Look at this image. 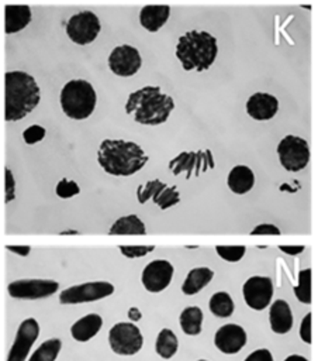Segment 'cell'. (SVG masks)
Segmentation results:
<instances>
[{
  "mask_svg": "<svg viewBox=\"0 0 318 361\" xmlns=\"http://www.w3.org/2000/svg\"><path fill=\"white\" fill-rule=\"evenodd\" d=\"M149 161L144 148L128 140L106 138L97 149L100 168L113 176H131L139 172Z\"/></svg>",
  "mask_w": 318,
  "mask_h": 361,
  "instance_id": "cell-1",
  "label": "cell"
},
{
  "mask_svg": "<svg viewBox=\"0 0 318 361\" xmlns=\"http://www.w3.org/2000/svg\"><path fill=\"white\" fill-rule=\"evenodd\" d=\"M174 100L160 86L146 85L131 92L125 102V113L142 126H160L174 110Z\"/></svg>",
  "mask_w": 318,
  "mask_h": 361,
  "instance_id": "cell-2",
  "label": "cell"
},
{
  "mask_svg": "<svg viewBox=\"0 0 318 361\" xmlns=\"http://www.w3.org/2000/svg\"><path fill=\"white\" fill-rule=\"evenodd\" d=\"M41 102V90L32 75L24 71L4 73V120L25 118Z\"/></svg>",
  "mask_w": 318,
  "mask_h": 361,
  "instance_id": "cell-3",
  "label": "cell"
},
{
  "mask_svg": "<svg viewBox=\"0 0 318 361\" xmlns=\"http://www.w3.org/2000/svg\"><path fill=\"white\" fill-rule=\"evenodd\" d=\"M174 56L186 72H205L218 56V41L204 30L186 31L177 38Z\"/></svg>",
  "mask_w": 318,
  "mask_h": 361,
  "instance_id": "cell-4",
  "label": "cell"
},
{
  "mask_svg": "<svg viewBox=\"0 0 318 361\" xmlns=\"http://www.w3.org/2000/svg\"><path fill=\"white\" fill-rule=\"evenodd\" d=\"M61 109L72 120L89 118L97 104V93L86 79H70L59 93Z\"/></svg>",
  "mask_w": 318,
  "mask_h": 361,
  "instance_id": "cell-5",
  "label": "cell"
},
{
  "mask_svg": "<svg viewBox=\"0 0 318 361\" xmlns=\"http://www.w3.org/2000/svg\"><path fill=\"white\" fill-rule=\"evenodd\" d=\"M280 165L288 172H300L310 162V145L307 140L288 134L283 137L276 148Z\"/></svg>",
  "mask_w": 318,
  "mask_h": 361,
  "instance_id": "cell-6",
  "label": "cell"
},
{
  "mask_svg": "<svg viewBox=\"0 0 318 361\" xmlns=\"http://www.w3.org/2000/svg\"><path fill=\"white\" fill-rule=\"evenodd\" d=\"M101 31V23L96 13L90 10L79 11L68 20L65 32L76 45H89L96 41Z\"/></svg>",
  "mask_w": 318,
  "mask_h": 361,
  "instance_id": "cell-7",
  "label": "cell"
},
{
  "mask_svg": "<svg viewBox=\"0 0 318 361\" xmlns=\"http://www.w3.org/2000/svg\"><path fill=\"white\" fill-rule=\"evenodd\" d=\"M108 344L118 355H134L141 351L144 337L139 327L132 322H120L110 329Z\"/></svg>",
  "mask_w": 318,
  "mask_h": 361,
  "instance_id": "cell-8",
  "label": "cell"
},
{
  "mask_svg": "<svg viewBox=\"0 0 318 361\" xmlns=\"http://www.w3.org/2000/svg\"><path fill=\"white\" fill-rule=\"evenodd\" d=\"M214 166V157L210 149L183 151L169 161V171L176 176L186 173V179L198 176Z\"/></svg>",
  "mask_w": 318,
  "mask_h": 361,
  "instance_id": "cell-9",
  "label": "cell"
},
{
  "mask_svg": "<svg viewBox=\"0 0 318 361\" xmlns=\"http://www.w3.org/2000/svg\"><path fill=\"white\" fill-rule=\"evenodd\" d=\"M114 293V285L107 281H91L72 285L59 293L61 305H79L101 300Z\"/></svg>",
  "mask_w": 318,
  "mask_h": 361,
  "instance_id": "cell-10",
  "label": "cell"
},
{
  "mask_svg": "<svg viewBox=\"0 0 318 361\" xmlns=\"http://www.w3.org/2000/svg\"><path fill=\"white\" fill-rule=\"evenodd\" d=\"M108 69L120 78L136 75L142 66V56L138 48L129 44H121L111 49L107 58Z\"/></svg>",
  "mask_w": 318,
  "mask_h": 361,
  "instance_id": "cell-11",
  "label": "cell"
},
{
  "mask_svg": "<svg viewBox=\"0 0 318 361\" xmlns=\"http://www.w3.org/2000/svg\"><path fill=\"white\" fill-rule=\"evenodd\" d=\"M59 289V283L52 279H17L8 283L7 292L14 299L37 300L52 296Z\"/></svg>",
  "mask_w": 318,
  "mask_h": 361,
  "instance_id": "cell-12",
  "label": "cell"
},
{
  "mask_svg": "<svg viewBox=\"0 0 318 361\" xmlns=\"http://www.w3.org/2000/svg\"><path fill=\"white\" fill-rule=\"evenodd\" d=\"M245 303L253 310L266 309L273 298V282L269 276L255 275L245 281L242 286Z\"/></svg>",
  "mask_w": 318,
  "mask_h": 361,
  "instance_id": "cell-13",
  "label": "cell"
},
{
  "mask_svg": "<svg viewBox=\"0 0 318 361\" xmlns=\"http://www.w3.org/2000/svg\"><path fill=\"white\" fill-rule=\"evenodd\" d=\"M38 336H39L38 322L34 317L24 319L17 329L13 345L8 351L6 361H25Z\"/></svg>",
  "mask_w": 318,
  "mask_h": 361,
  "instance_id": "cell-14",
  "label": "cell"
},
{
  "mask_svg": "<svg viewBox=\"0 0 318 361\" xmlns=\"http://www.w3.org/2000/svg\"><path fill=\"white\" fill-rule=\"evenodd\" d=\"M173 272L174 268L169 261L153 259L145 265L141 274V282L148 292L159 293L170 285Z\"/></svg>",
  "mask_w": 318,
  "mask_h": 361,
  "instance_id": "cell-15",
  "label": "cell"
},
{
  "mask_svg": "<svg viewBox=\"0 0 318 361\" xmlns=\"http://www.w3.org/2000/svg\"><path fill=\"white\" fill-rule=\"evenodd\" d=\"M279 107V99L267 92H255L248 97L245 103L248 116L256 121L272 120L277 114Z\"/></svg>",
  "mask_w": 318,
  "mask_h": 361,
  "instance_id": "cell-16",
  "label": "cell"
},
{
  "mask_svg": "<svg viewBox=\"0 0 318 361\" xmlns=\"http://www.w3.org/2000/svg\"><path fill=\"white\" fill-rule=\"evenodd\" d=\"M214 344L224 354H236L246 344V331L235 323L224 324L215 331Z\"/></svg>",
  "mask_w": 318,
  "mask_h": 361,
  "instance_id": "cell-17",
  "label": "cell"
},
{
  "mask_svg": "<svg viewBox=\"0 0 318 361\" xmlns=\"http://www.w3.org/2000/svg\"><path fill=\"white\" fill-rule=\"evenodd\" d=\"M170 6L167 4H146L139 10V24L149 32H158L170 17Z\"/></svg>",
  "mask_w": 318,
  "mask_h": 361,
  "instance_id": "cell-18",
  "label": "cell"
},
{
  "mask_svg": "<svg viewBox=\"0 0 318 361\" xmlns=\"http://www.w3.org/2000/svg\"><path fill=\"white\" fill-rule=\"evenodd\" d=\"M31 20V7L27 4H7L4 7V32L8 35L23 31Z\"/></svg>",
  "mask_w": 318,
  "mask_h": 361,
  "instance_id": "cell-19",
  "label": "cell"
},
{
  "mask_svg": "<svg viewBox=\"0 0 318 361\" xmlns=\"http://www.w3.org/2000/svg\"><path fill=\"white\" fill-rule=\"evenodd\" d=\"M269 323L272 331L276 334H286L293 327V313L290 305L283 300L277 299L270 305L269 310Z\"/></svg>",
  "mask_w": 318,
  "mask_h": 361,
  "instance_id": "cell-20",
  "label": "cell"
},
{
  "mask_svg": "<svg viewBox=\"0 0 318 361\" xmlns=\"http://www.w3.org/2000/svg\"><path fill=\"white\" fill-rule=\"evenodd\" d=\"M103 327V319L97 313H89L70 326V334L73 340L84 343L91 340Z\"/></svg>",
  "mask_w": 318,
  "mask_h": 361,
  "instance_id": "cell-21",
  "label": "cell"
},
{
  "mask_svg": "<svg viewBox=\"0 0 318 361\" xmlns=\"http://www.w3.org/2000/svg\"><path fill=\"white\" fill-rule=\"evenodd\" d=\"M255 185V173L246 165H235L227 176V186L235 195H245Z\"/></svg>",
  "mask_w": 318,
  "mask_h": 361,
  "instance_id": "cell-22",
  "label": "cell"
},
{
  "mask_svg": "<svg viewBox=\"0 0 318 361\" xmlns=\"http://www.w3.org/2000/svg\"><path fill=\"white\" fill-rule=\"evenodd\" d=\"M214 278V271L208 267H197L189 271L184 282L182 283V292L187 296L198 293Z\"/></svg>",
  "mask_w": 318,
  "mask_h": 361,
  "instance_id": "cell-23",
  "label": "cell"
},
{
  "mask_svg": "<svg viewBox=\"0 0 318 361\" xmlns=\"http://www.w3.org/2000/svg\"><path fill=\"white\" fill-rule=\"evenodd\" d=\"M110 235H144L146 227L136 214H127L118 217L108 230Z\"/></svg>",
  "mask_w": 318,
  "mask_h": 361,
  "instance_id": "cell-24",
  "label": "cell"
},
{
  "mask_svg": "<svg viewBox=\"0 0 318 361\" xmlns=\"http://www.w3.org/2000/svg\"><path fill=\"white\" fill-rule=\"evenodd\" d=\"M203 317V310L198 306H187L182 310L179 317L180 329L187 336H197L201 333Z\"/></svg>",
  "mask_w": 318,
  "mask_h": 361,
  "instance_id": "cell-25",
  "label": "cell"
},
{
  "mask_svg": "<svg viewBox=\"0 0 318 361\" xmlns=\"http://www.w3.org/2000/svg\"><path fill=\"white\" fill-rule=\"evenodd\" d=\"M179 348V340L170 329H162L155 341V351L160 358H172Z\"/></svg>",
  "mask_w": 318,
  "mask_h": 361,
  "instance_id": "cell-26",
  "label": "cell"
},
{
  "mask_svg": "<svg viewBox=\"0 0 318 361\" xmlns=\"http://www.w3.org/2000/svg\"><path fill=\"white\" fill-rule=\"evenodd\" d=\"M208 307L211 313L220 319H227L234 313L235 303L228 292H215L208 302Z\"/></svg>",
  "mask_w": 318,
  "mask_h": 361,
  "instance_id": "cell-27",
  "label": "cell"
},
{
  "mask_svg": "<svg viewBox=\"0 0 318 361\" xmlns=\"http://www.w3.org/2000/svg\"><path fill=\"white\" fill-rule=\"evenodd\" d=\"M62 350V341L59 338H48L31 354L28 361H55Z\"/></svg>",
  "mask_w": 318,
  "mask_h": 361,
  "instance_id": "cell-28",
  "label": "cell"
},
{
  "mask_svg": "<svg viewBox=\"0 0 318 361\" xmlns=\"http://www.w3.org/2000/svg\"><path fill=\"white\" fill-rule=\"evenodd\" d=\"M294 295L301 303H311V268L298 272V285L294 286Z\"/></svg>",
  "mask_w": 318,
  "mask_h": 361,
  "instance_id": "cell-29",
  "label": "cell"
},
{
  "mask_svg": "<svg viewBox=\"0 0 318 361\" xmlns=\"http://www.w3.org/2000/svg\"><path fill=\"white\" fill-rule=\"evenodd\" d=\"M160 210L170 209L180 202V192L174 185H166L152 200Z\"/></svg>",
  "mask_w": 318,
  "mask_h": 361,
  "instance_id": "cell-30",
  "label": "cell"
},
{
  "mask_svg": "<svg viewBox=\"0 0 318 361\" xmlns=\"http://www.w3.org/2000/svg\"><path fill=\"white\" fill-rule=\"evenodd\" d=\"M165 186H166V183L162 182L160 179H152V180H148L144 185H139L138 189H136V200H138V203L145 204L146 202L153 200L158 196V193Z\"/></svg>",
  "mask_w": 318,
  "mask_h": 361,
  "instance_id": "cell-31",
  "label": "cell"
},
{
  "mask_svg": "<svg viewBox=\"0 0 318 361\" xmlns=\"http://www.w3.org/2000/svg\"><path fill=\"white\" fill-rule=\"evenodd\" d=\"M215 252L227 262H238L246 252L245 245H217Z\"/></svg>",
  "mask_w": 318,
  "mask_h": 361,
  "instance_id": "cell-32",
  "label": "cell"
},
{
  "mask_svg": "<svg viewBox=\"0 0 318 361\" xmlns=\"http://www.w3.org/2000/svg\"><path fill=\"white\" fill-rule=\"evenodd\" d=\"M55 193L61 199H70L80 193V188H79L77 182L68 179V178H62L55 186Z\"/></svg>",
  "mask_w": 318,
  "mask_h": 361,
  "instance_id": "cell-33",
  "label": "cell"
},
{
  "mask_svg": "<svg viewBox=\"0 0 318 361\" xmlns=\"http://www.w3.org/2000/svg\"><path fill=\"white\" fill-rule=\"evenodd\" d=\"M46 135V130L39 124H31L23 131V140L27 145H34L42 141Z\"/></svg>",
  "mask_w": 318,
  "mask_h": 361,
  "instance_id": "cell-34",
  "label": "cell"
},
{
  "mask_svg": "<svg viewBox=\"0 0 318 361\" xmlns=\"http://www.w3.org/2000/svg\"><path fill=\"white\" fill-rule=\"evenodd\" d=\"M155 250V245H120V252L127 258H141Z\"/></svg>",
  "mask_w": 318,
  "mask_h": 361,
  "instance_id": "cell-35",
  "label": "cell"
},
{
  "mask_svg": "<svg viewBox=\"0 0 318 361\" xmlns=\"http://www.w3.org/2000/svg\"><path fill=\"white\" fill-rule=\"evenodd\" d=\"M15 199V178L11 169H4V203H10Z\"/></svg>",
  "mask_w": 318,
  "mask_h": 361,
  "instance_id": "cell-36",
  "label": "cell"
},
{
  "mask_svg": "<svg viewBox=\"0 0 318 361\" xmlns=\"http://www.w3.org/2000/svg\"><path fill=\"white\" fill-rule=\"evenodd\" d=\"M281 231L277 226L272 224V223H262L257 224L252 231L250 235H280Z\"/></svg>",
  "mask_w": 318,
  "mask_h": 361,
  "instance_id": "cell-37",
  "label": "cell"
},
{
  "mask_svg": "<svg viewBox=\"0 0 318 361\" xmlns=\"http://www.w3.org/2000/svg\"><path fill=\"white\" fill-rule=\"evenodd\" d=\"M311 319H312V314H311V312H308L303 317L301 326H300V338L305 344H311Z\"/></svg>",
  "mask_w": 318,
  "mask_h": 361,
  "instance_id": "cell-38",
  "label": "cell"
},
{
  "mask_svg": "<svg viewBox=\"0 0 318 361\" xmlns=\"http://www.w3.org/2000/svg\"><path fill=\"white\" fill-rule=\"evenodd\" d=\"M243 361H273V355L267 348H257L252 351Z\"/></svg>",
  "mask_w": 318,
  "mask_h": 361,
  "instance_id": "cell-39",
  "label": "cell"
},
{
  "mask_svg": "<svg viewBox=\"0 0 318 361\" xmlns=\"http://www.w3.org/2000/svg\"><path fill=\"white\" fill-rule=\"evenodd\" d=\"M6 250L15 254V255H20V257H27L31 251V247L30 245H6Z\"/></svg>",
  "mask_w": 318,
  "mask_h": 361,
  "instance_id": "cell-40",
  "label": "cell"
},
{
  "mask_svg": "<svg viewBox=\"0 0 318 361\" xmlns=\"http://www.w3.org/2000/svg\"><path fill=\"white\" fill-rule=\"evenodd\" d=\"M279 250H280L281 252L287 254V255L294 257V255L301 254V252L305 250V247H304V245H279Z\"/></svg>",
  "mask_w": 318,
  "mask_h": 361,
  "instance_id": "cell-41",
  "label": "cell"
},
{
  "mask_svg": "<svg viewBox=\"0 0 318 361\" xmlns=\"http://www.w3.org/2000/svg\"><path fill=\"white\" fill-rule=\"evenodd\" d=\"M141 317H142V313H141V310L138 307L132 306V307L128 309V319L131 322H138V320H141Z\"/></svg>",
  "mask_w": 318,
  "mask_h": 361,
  "instance_id": "cell-42",
  "label": "cell"
},
{
  "mask_svg": "<svg viewBox=\"0 0 318 361\" xmlns=\"http://www.w3.org/2000/svg\"><path fill=\"white\" fill-rule=\"evenodd\" d=\"M284 361H308L305 357H303V355H298V354H291V355H288Z\"/></svg>",
  "mask_w": 318,
  "mask_h": 361,
  "instance_id": "cell-43",
  "label": "cell"
},
{
  "mask_svg": "<svg viewBox=\"0 0 318 361\" xmlns=\"http://www.w3.org/2000/svg\"><path fill=\"white\" fill-rule=\"evenodd\" d=\"M59 234H61V235H63V234H73V235H75V234H77V231H75V230H69V231H61Z\"/></svg>",
  "mask_w": 318,
  "mask_h": 361,
  "instance_id": "cell-44",
  "label": "cell"
},
{
  "mask_svg": "<svg viewBox=\"0 0 318 361\" xmlns=\"http://www.w3.org/2000/svg\"><path fill=\"white\" fill-rule=\"evenodd\" d=\"M301 7H303V8H308V10H310V8H311V6H307V4H303V6H301Z\"/></svg>",
  "mask_w": 318,
  "mask_h": 361,
  "instance_id": "cell-45",
  "label": "cell"
},
{
  "mask_svg": "<svg viewBox=\"0 0 318 361\" xmlns=\"http://www.w3.org/2000/svg\"><path fill=\"white\" fill-rule=\"evenodd\" d=\"M186 248H190V250H191V248H197V245H187Z\"/></svg>",
  "mask_w": 318,
  "mask_h": 361,
  "instance_id": "cell-46",
  "label": "cell"
},
{
  "mask_svg": "<svg viewBox=\"0 0 318 361\" xmlns=\"http://www.w3.org/2000/svg\"><path fill=\"white\" fill-rule=\"evenodd\" d=\"M197 361H207V360H197Z\"/></svg>",
  "mask_w": 318,
  "mask_h": 361,
  "instance_id": "cell-47",
  "label": "cell"
}]
</instances>
